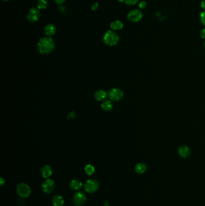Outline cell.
I'll use <instances>...</instances> for the list:
<instances>
[{"mask_svg": "<svg viewBox=\"0 0 205 206\" xmlns=\"http://www.w3.org/2000/svg\"></svg>", "mask_w": 205, "mask_h": 206, "instance_id": "cell-33", "label": "cell"}, {"mask_svg": "<svg viewBox=\"0 0 205 206\" xmlns=\"http://www.w3.org/2000/svg\"><path fill=\"white\" fill-rule=\"evenodd\" d=\"M4 183H5V180L3 179L2 177H1V181H0V184H1V186H2Z\"/></svg>", "mask_w": 205, "mask_h": 206, "instance_id": "cell-29", "label": "cell"}, {"mask_svg": "<svg viewBox=\"0 0 205 206\" xmlns=\"http://www.w3.org/2000/svg\"><path fill=\"white\" fill-rule=\"evenodd\" d=\"M16 191L19 196L22 198H27L31 193V189L30 186L24 183H19L16 188Z\"/></svg>", "mask_w": 205, "mask_h": 206, "instance_id": "cell-3", "label": "cell"}, {"mask_svg": "<svg viewBox=\"0 0 205 206\" xmlns=\"http://www.w3.org/2000/svg\"><path fill=\"white\" fill-rule=\"evenodd\" d=\"M41 174L43 178L47 179L49 177L53 174V169L49 165H45L41 169Z\"/></svg>", "mask_w": 205, "mask_h": 206, "instance_id": "cell-12", "label": "cell"}, {"mask_svg": "<svg viewBox=\"0 0 205 206\" xmlns=\"http://www.w3.org/2000/svg\"><path fill=\"white\" fill-rule=\"evenodd\" d=\"M102 109L106 111H109L112 109L113 104L110 100L104 101L101 104Z\"/></svg>", "mask_w": 205, "mask_h": 206, "instance_id": "cell-17", "label": "cell"}, {"mask_svg": "<svg viewBox=\"0 0 205 206\" xmlns=\"http://www.w3.org/2000/svg\"><path fill=\"white\" fill-rule=\"evenodd\" d=\"M146 7V2L145 1H141L139 4V8L141 9H144Z\"/></svg>", "mask_w": 205, "mask_h": 206, "instance_id": "cell-23", "label": "cell"}, {"mask_svg": "<svg viewBox=\"0 0 205 206\" xmlns=\"http://www.w3.org/2000/svg\"><path fill=\"white\" fill-rule=\"evenodd\" d=\"M109 203L108 202V201H105V203H104V206H109Z\"/></svg>", "mask_w": 205, "mask_h": 206, "instance_id": "cell-30", "label": "cell"}, {"mask_svg": "<svg viewBox=\"0 0 205 206\" xmlns=\"http://www.w3.org/2000/svg\"><path fill=\"white\" fill-rule=\"evenodd\" d=\"M82 186V183L78 180H73L70 181L69 183V186L70 189L73 191H78L80 189Z\"/></svg>", "mask_w": 205, "mask_h": 206, "instance_id": "cell-14", "label": "cell"}, {"mask_svg": "<svg viewBox=\"0 0 205 206\" xmlns=\"http://www.w3.org/2000/svg\"><path fill=\"white\" fill-rule=\"evenodd\" d=\"M142 17H143L142 12L140 10H137V9L132 10L130 11L127 15L128 19L130 21L134 22H136L140 21Z\"/></svg>", "mask_w": 205, "mask_h": 206, "instance_id": "cell-9", "label": "cell"}, {"mask_svg": "<svg viewBox=\"0 0 205 206\" xmlns=\"http://www.w3.org/2000/svg\"><path fill=\"white\" fill-rule=\"evenodd\" d=\"M190 150L187 146H181L178 149L179 155L183 158H187L190 155Z\"/></svg>", "mask_w": 205, "mask_h": 206, "instance_id": "cell-11", "label": "cell"}, {"mask_svg": "<svg viewBox=\"0 0 205 206\" xmlns=\"http://www.w3.org/2000/svg\"><path fill=\"white\" fill-rule=\"evenodd\" d=\"M55 45L51 37H43L37 43V50L42 55H48L54 50Z\"/></svg>", "mask_w": 205, "mask_h": 206, "instance_id": "cell-1", "label": "cell"}, {"mask_svg": "<svg viewBox=\"0 0 205 206\" xmlns=\"http://www.w3.org/2000/svg\"><path fill=\"white\" fill-rule=\"evenodd\" d=\"M108 96L111 101H119L123 98V91L118 88H113L109 91Z\"/></svg>", "mask_w": 205, "mask_h": 206, "instance_id": "cell-6", "label": "cell"}, {"mask_svg": "<svg viewBox=\"0 0 205 206\" xmlns=\"http://www.w3.org/2000/svg\"><path fill=\"white\" fill-rule=\"evenodd\" d=\"M201 7L205 10V0H202L201 1Z\"/></svg>", "mask_w": 205, "mask_h": 206, "instance_id": "cell-27", "label": "cell"}, {"mask_svg": "<svg viewBox=\"0 0 205 206\" xmlns=\"http://www.w3.org/2000/svg\"><path fill=\"white\" fill-rule=\"evenodd\" d=\"M139 0H125L124 2L128 6H133L138 2Z\"/></svg>", "mask_w": 205, "mask_h": 206, "instance_id": "cell-21", "label": "cell"}, {"mask_svg": "<svg viewBox=\"0 0 205 206\" xmlns=\"http://www.w3.org/2000/svg\"><path fill=\"white\" fill-rule=\"evenodd\" d=\"M87 197L85 194L82 192H76L73 196V201L76 206H82L85 202Z\"/></svg>", "mask_w": 205, "mask_h": 206, "instance_id": "cell-7", "label": "cell"}, {"mask_svg": "<svg viewBox=\"0 0 205 206\" xmlns=\"http://www.w3.org/2000/svg\"><path fill=\"white\" fill-rule=\"evenodd\" d=\"M65 200L62 196L60 195H55L53 198V204L54 206H63Z\"/></svg>", "mask_w": 205, "mask_h": 206, "instance_id": "cell-13", "label": "cell"}, {"mask_svg": "<svg viewBox=\"0 0 205 206\" xmlns=\"http://www.w3.org/2000/svg\"><path fill=\"white\" fill-rule=\"evenodd\" d=\"M200 36L202 38L205 39V29L202 30V31H200Z\"/></svg>", "mask_w": 205, "mask_h": 206, "instance_id": "cell-26", "label": "cell"}, {"mask_svg": "<svg viewBox=\"0 0 205 206\" xmlns=\"http://www.w3.org/2000/svg\"><path fill=\"white\" fill-rule=\"evenodd\" d=\"M200 20L202 24L205 26V11L202 12L200 15Z\"/></svg>", "mask_w": 205, "mask_h": 206, "instance_id": "cell-22", "label": "cell"}, {"mask_svg": "<svg viewBox=\"0 0 205 206\" xmlns=\"http://www.w3.org/2000/svg\"><path fill=\"white\" fill-rule=\"evenodd\" d=\"M103 41L107 45L112 46L118 43L119 36L114 30H108L105 33L103 37Z\"/></svg>", "mask_w": 205, "mask_h": 206, "instance_id": "cell-2", "label": "cell"}, {"mask_svg": "<svg viewBox=\"0 0 205 206\" xmlns=\"http://www.w3.org/2000/svg\"><path fill=\"white\" fill-rule=\"evenodd\" d=\"M84 171H85V172L87 175L92 176L94 174V172L95 171V167L93 165H87L84 168Z\"/></svg>", "mask_w": 205, "mask_h": 206, "instance_id": "cell-20", "label": "cell"}, {"mask_svg": "<svg viewBox=\"0 0 205 206\" xmlns=\"http://www.w3.org/2000/svg\"><path fill=\"white\" fill-rule=\"evenodd\" d=\"M146 169H147L146 165L143 163L137 164L135 166V171L137 174H141L145 172V171H146Z\"/></svg>", "mask_w": 205, "mask_h": 206, "instance_id": "cell-18", "label": "cell"}, {"mask_svg": "<svg viewBox=\"0 0 205 206\" xmlns=\"http://www.w3.org/2000/svg\"><path fill=\"white\" fill-rule=\"evenodd\" d=\"M48 6V1L47 0H39L37 2V8L39 10L46 9Z\"/></svg>", "mask_w": 205, "mask_h": 206, "instance_id": "cell-19", "label": "cell"}, {"mask_svg": "<svg viewBox=\"0 0 205 206\" xmlns=\"http://www.w3.org/2000/svg\"><path fill=\"white\" fill-rule=\"evenodd\" d=\"M110 28L112 30L114 31L120 30L123 28V22L119 20L114 21L110 24Z\"/></svg>", "mask_w": 205, "mask_h": 206, "instance_id": "cell-15", "label": "cell"}, {"mask_svg": "<svg viewBox=\"0 0 205 206\" xmlns=\"http://www.w3.org/2000/svg\"><path fill=\"white\" fill-rule=\"evenodd\" d=\"M40 16H41L40 10L38 9L37 7L36 8L32 7L28 12L27 19L28 22L31 23H34L39 21Z\"/></svg>", "mask_w": 205, "mask_h": 206, "instance_id": "cell-5", "label": "cell"}, {"mask_svg": "<svg viewBox=\"0 0 205 206\" xmlns=\"http://www.w3.org/2000/svg\"><path fill=\"white\" fill-rule=\"evenodd\" d=\"M99 182L96 180L90 179L88 180L84 184V189L87 192L89 193H95L99 188Z\"/></svg>", "mask_w": 205, "mask_h": 206, "instance_id": "cell-4", "label": "cell"}, {"mask_svg": "<svg viewBox=\"0 0 205 206\" xmlns=\"http://www.w3.org/2000/svg\"><path fill=\"white\" fill-rule=\"evenodd\" d=\"M124 1H125V0H118V1L120 2H122Z\"/></svg>", "mask_w": 205, "mask_h": 206, "instance_id": "cell-31", "label": "cell"}, {"mask_svg": "<svg viewBox=\"0 0 205 206\" xmlns=\"http://www.w3.org/2000/svg\"><path fill=\"white\" fill-rule=\"evenodd\" d=\"M57 31V28L53 24H48L44 28V33L48 37L54 36Z\"/></svg>", "mask_w": 205, "mask_h": 206, "instance_id": "cell-10", "label": "cell"}, {"mask_svg": "<svg viewBox=\"0 0 205 206\" xmlns=\"http://www.w3.org/2000/svg\"><path fill=\"white\" fill-rule=\"evenodd\" d=\"M59 9H60V10L61 11V13H65V11H66V9H65V7L64 6H61V7H60Z\"/></svg>", "mask_w": 205, "mask_h": 206, "instance_id": "cell-28", "label": "cell"}, {"mask_svg": "<svg viewBox=\"0 0 205 206\" xmlns=\"http://www.w3.org/2000/svg\"><path fill=\"white\" fill-rule=\"evenodd\" d=\"M2 1H4V2H7V1H10V0H2Z\"/></svg>", "mask_w": 205, "mask_h": 206, "instance_id": "cell-32", "label": "cell"}, {"mask_svg": "<svg viewBox=\"0 0 205 206\" xmlns=\"http://www.w3.org/2000/svg\"><path fill=\"white\" fill-rule=\"evenodd\" d=\"M106 97H107V92L102 89H99L97 91L95 94V99L99 101L104 100Z\"/></svg>", "mask_w": 205, "mask_h": 206, "instance_id": "cell-16", "label": "cell"}, {"mask_svg": "<svg viewBox=\"0 0 205 206\" xmlns=\"http://www.w3.org/2000/svg\"><path fill=\"white\" fill-rule=\"evenodd\" d=\"M55 188L54 181L51 179L45 180L41 185L43 191L46 193H50L54 190Z\"/></svg>", "mask_w": 205, "mask_h": 206, "instance_id": "cell-8", "label": "cell"}, {"mask_svg": "<svg viewBox=\"0 0 205 206\" xmlns=\"http://www.w3.org/2000/svg\"><path fill=\"white\" fill-rule=\"evenodd\" d=\"M54 1L57 4L60 5V6L63 4L65 2V1H66V0H54Z\"/></svg>", "mask_w": 205, "mask_h": 206, "instance_id": "cell-25", "label": "cell"}, {"mask_svg": "<svg viewBox=\"0 0 205 206\" xmlns=\"http://www.w3.org/2000/svg\"><path fill=\"white\" fill-rule=\"evenodd\" d=\"M98 7H99V4H98V2H95V3H94V4L92 6L91 9H92V10L93 11H96V10H97Z\"/></svg>", "mask_w": 205, "mask_h": 206, "instance_id": "cell-24", "label": "cell"}]
</instances>
